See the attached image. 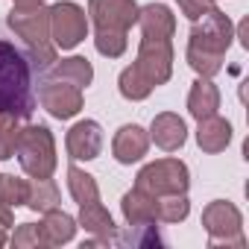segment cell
Returning <instances> with one entry per match:
<instances>
[{
	"label": "cell",
	"mask_w": 249,
	"mask_h": 249,
	"mask_svg": "<svg viewBox=\"0 0 249 249\" xmlns=\"http://www.w3.org/2000/svg\"><path fill=\"white\" fill-rule=\"evenodd\" d=\"M18 132H21V120H18L15 114L0 111V161L15 156V141H18Z\"/></svg>",
	"instance_id": "27"
},
{
	"label": "cell",
	"mask_w": 249,
	"mask_h": 249,
	"mask_svg": "<svg viewBox=\"0 0 249 249\" xmlns=\"http://www.w3.org/2000/svg\"><path fill=\"white\" fill-rule=\"evenodd\" d=\"M6 24L27 44V59H30L33 71H44L56 62V44L50 38V9L44 3L12 6Z\"/></svg>",
	"instance_id": "3"
},
{
	"label": "cell",
	"mask_w": 249,
	"mask_h": 249,
	"mask_svg": "<svg viewBox=\"0 0 249 249\" xmlns=\"http://www.w3.org/2000/svg\"><path fill=\"white\" fill-rule=\"evenodd\" d=\"M50 76L62 79V82H71L76 88H88L91 79H94V68H91V62L85 56H71V59L53 62L50 65Z\"/></svg>",
	"instance_id": "19"
},
{
	"label": "cell",
	"mask_w": 249,
	"mask_h": 249,
	"mask_svg": "<svg viewBox=\"0 0 249 249\" xmlns=\"http://www.w3.org/2000/svg\"><path fill=\"white\" fill-rule=\"evenodd\" d=\"M150 150V132L138 123H126V126H120L114 141H111V153L120 164H135L147 156Z\"/></svg>",
	"instance_id": "12"
},
{
	"label": "cell",
	"mask_w": 249,
	"mask_h": 249,
	"mask_svg": "<svg viewBox=\"0 0 249 249\" xmlns=\"http://www.w3.org/2000/svg\"><path fill=\"white\" fill-rule=\"evenodd\" d=\"M27 199H30L27 179H18L12 173H0V202L9 208H18V205H27Z\"/></svg>",
	"instance_id": "25"
},
{
	"label": "cell",
	"mask_w": 249,
	"mask_h": 249,
	"mask_svg": "<svg viewBox=\"0 0 249 249\" xmlns=\"http://www.w3.org/2000/svg\"><path fill=\"white\" fill-rule=\"evenodd\" d=\"M214 3H217V0H214Z\"/></svg>",
	"instance_id": "33"
},
{
	"label": "cell",
	"mask_w": 249,
	"mask_h": 249,
	"mask_svg": "<svg viewBox=\"0 0 249 249\" xmlns=\"http://www.w3.org/2000/svg\"><path fill=\"white\" fill-rule=\"evenodd\" d=\"M141 33L147 38H173L176 33V18L164 3H150V6H138V21Z\"/></svg>",
	"instance_id": "15"
},
{
	"label": "cell",
	"mask_w": 249,
	"mask_h": 249,
	"mask_svg": "<svg viewBox=\"0 0 249 249\" xmlns=\"http://www.w3.org/2000/svg\"><path fill=\"white\" fill-rule=\"evenodd\" d=\"M117 88H120V94L126 97V100H132V103H138V100H147L150 94H153V85L129 65L126 71L120 73V79H117Z\"/></svg>",
	"instance_id": "26"
},
{
	"label": "cell",
	"mask_w": 249,
	"mask_h": 249,
	"mask_svg": "<svg viewBox=\"0 0 249 249\" xmlns=\"http://www.w3.org/2000/svg\"><path fill=\"white\" fill-rule=\"evenodd\" d=\"M0 111L30 120L36 111L33 94V65L27 53L0 38Z\"/></svg>",
	"instance_id": "2"
},
{
	"label": "cell",
	"mask_w": 249,
	"mask_h": 249,
	"mask_svg": "<svg viewBox=\"0 0 249 249\" xmlns=\"http://www.w3.org/2000/svg\"><path fill=\"white\" fill-rule=\"evenodd\" d=\"M88 15L94 21V30L129 33L138 21V3L135 0H88Z\"/></svg>",
	"instance_id": "10"
},
{
	"label": "cell",
	"mask_w": 249,
	"mask_h": 249,
	"mask_svg": "<svg viewBox=\"0 0 249 249\" xmlns=\"http://www.w3.org/2000/svg\"><path fill=\"white\" fill-rule=\"evenodd\" d=\"M188 214H191L188 194H164V196H156V220H161V223H182Z\"/></svg>",
	"instance_id": "23"
},
{
	"label": "cell",
	"mask_w": 249,
	"mask_h": 249,
	"mask_svg": "<svg viewBox=\"0 0 249 249\" xmlns=\"http://www.w3.org/2000/svg\"><path fill=\"white\" fill-rule=\"evenodd\" d=\"M38 103L56 120H71L82 111V88L62 82V79H50L38 85Z\"/></svg>",
	"instance_id": "9"
},
{
	"label": "cell",
	"mask_w": 249,
	"mask_h": 249,
	"mask_svg": "<svg viewBox=\"0 0 249 249\" xmlns=\"http://www.w3.org/2000/svg\"><path fill=\"white\" fill-rule=\"evenodd\" d=\"M85 36H88V18L82 6L71 3V0L50 6V38L56 47L73 50L76 44L85 41Z\"/></svg>",
	"instance_id": "7"
},
{
	"label": "cell",
	"mask_w": 249,
	"mask_h": 249,
	"mask_svg": "<svg viewBox=\"0 0 249 249\" xmlns=\"http://www.w3.org/2000/svg\"><path fill=\"white\" fill-rule=\"evenodd\" d=\"M38 231L44 237V246H62V243H71L73 234H76V220L59 208H50L44 211V220L38 223Z\"/></svg>",
	"instance_id": "18"
},
{
	"label": "cell",
	"mask_w": 249,
	"mask_h": 249,
	"mask_svg": "<svg viewBox=\"0 0 249 249\" xmlns=\"http://www.w3.org/2000/svg\"><path fill=\"white\" fill-rule=\"evenodd\" d=\"M135 188L153 194V196H164V194H188L191 188V173L188 164L179 159H159L147 167H141Z\"/></svg>",
	"instance_id": "6"
},
{
	"label": "cell",
	"mask_w": 249,
	"mask_h": 249,
	"mask_svg": "<svg viewBox=\"0 0 249 249\" xmlns=\"http://www.w3.org/2000/svg\"><path fill=\"white\" fill-rule=\"evenodd\" d=\"M120 211H123V220H126L132 229L153 226L156 223V196L147 194V191H141V188H132L129 194H123Z\"/></svg>",
	"instance_id": "16"
},
{
	"label": "cell",
	"mask_w": 249,
	"mask_h": 249,
	"mask_svg": "<svg viewBox=\"0 0 249 249\" xmlns=\"http://www.w3.org/2000/svg\"><path fill=\"white\" fill-rule=\"evenodd\" d=\"M0 226H3V229H9V226H12V208H9V205H3V202H0Z\"/></svg>",
	"instance_id": "30"
},
{
	"label": "cell",
	"mask_w": 249,
	"mask_h": 249,
	"mask_svg": "<svg viewBox=\"0 0 249 249\" xmlns=\"http://www.w3.org/2000/svg\"><path fill=\"white\" fill-rule=\"evenodd\" d=\"M56 205H59V188H56L53 176H50V179H33V182H30L27 208L44 214V211H50V208H56Z\"/></svg>",
	"instance_id": "22"
},
{
	"label": "cell",
	"mask_w": 249,
	"mask_h": 249,
	"mask_svg": "<svg viewBox=\"0 0 249 249\" xmlns=\"http://www.w3.org/2000/svg\"><path fill=\"white\" fill-rule=\"evenodd\" d=\"M15 156L21 161V170L33 179H50L56 173V141L53 132L44 126V123H27L18 132L15 141Z\"/></svg>",
	"instance_id": "4"
},
{
	"label": "cell",
	"mask_w": 249,
	"mask_h": 249,
	"mask_svg": "<svg viewBox=\"0 0 249 249\" xmlns=\"http://www.w3.org/2000/svg\"><path fill=\"white\" fill-rule=\"evenodd\" d=\"M234 38V24L229 21V15H223L220 9H211L205 18L194 21L191 38H188V65L199 73V76H214L223 71V59L226 50L231 47Z\"/></svg>",
	"instance_id": "1"
},
{
	"label": "cell",
	"mask_w": 249,
	"mask_h": 249,
	"mask_svg": "<svg viewBox=\"0 0 249 249\" xmlns=\"http://www.w3.org/2000/svg\"><path fill=\"white\" fill-rule=\"evenodd\" d=\"M68 191H71V196H73V202H76V205L100 202V188H97L94 176H91V173H85V170H79L76 164H71V167H68Z\"/></svg>",
	"instance_id": "21"
},
{
	"label": "cell",
	"mask_w": 249,
	"mask_h": 249,
	"mask_svg": "<svg viewBox=\"0 0 249 249\" xmlns=\"http://www.w3.org/2000/svg\"><path fill=\"white\" fill-rule=\"evenodd\" d=\"M132 68L156 88L164 85L173 73V44L170 38H141L138 44V59L132 62Z\"/></svg>",
	"instance_id": "8"
},
{
	"label": "cell",
	"mask_w": 249,
	"mask_h": 249,
	"mask_svg": "<svg viewBox=\"0 0 249 249\" xmlns=\"http://www.w3.org/2000/svg\"><path fill=\"white\" fill-rule=\"evenodd\" d=\"M12 246L15 249H38V246H44V237L36 223H21L12 234Z\"/></svg>",
	"instance_id": "28"
},
{
	"label": "cell",
	"mask_w": 249,
	"mask_h": 249,
	"mask_svg": "<svg viewBox=\"0 0 249 249\" xmlns=\"http://www.w3.org/2000/svg\"><path fill=\"white\" fill-rule=\"evenodd\" d=\"M237 38H240L243 47H249V38H246V21H240V27H237Z\"/></svg>",
	"instance_id": "31"
},
{
	"label": "cell",
	"mask_w": 249,
	"mask_h": 249,
	"mask_svg": "<svg viewBox=\"0 0 249 249\" xmlns=\"http://www.w3.org/2000/svg\"><path fill=\"white\" fill-rule=\"evenodd\" d=\"M36 3H44V0H15V6H36Z\"/></svg>",
	"instance_id": "32"
},
{
	"label": "cell",
	"mask_w": 249,
	"mask_h": 249,
	"mask_svg": "<svg viewBox=\"0 0 249 249\" xmlns=\"http://www.w3.org/2000/svg\"><path fill=\"white\" fill-rule=\"evenodd\" d=\"M202 226L208 231V246H246L240 208L229 199H214L202 208Z\"/></svg>",
	"instance_id": "5"
},
{
	"label": "cell",
	"mask_w": 249,
	"mask_h": 249,
	"mask_svg": "<svg viewBox=\"0 0 249 249\" xmlns=\"http://www.w3.org/2000/svg\"><path fill=\"white\" fill-rule=\"evenodd\" d=\"M176 3H179L182 15H185L188 21H199V18H205L211 9H217L214 0H176Z\"/></svg>",
	"instance_id": "29"
},
{
	"label": "cell",
	"mask_w": 249,
	"mask_h": 249,
	"mask_svg": "<svg viewBox=\"0 0 249 249\" xmlns=\"http://www.w3.org/2000/svg\"><path fill=\"white\" fill-rule=\"evenodd\" d=\"M150 141H156L159 150L164 153H176L185 147L188 141V126H185V120L173 111H161L153 117V126H150Z\"/></svg>",
	"instance_id": "13"
},
{
	"label": "cell",
	"mask_w": 249,
	"mask_h": 249,
	"mask_svg": "<svg viewBox=\"0 0 249 249\" xmlns=\"http://www.w3.org/2000/svg\"><path fill=\"white\" fill-rule=\"evenodd\" d=\"M196 144L202 153H223L229 144H231V123L220 114H211V117H202L196 120Z\"/></svg>",
	"instance_id": "14"
},
{
	"label": "cell",
	"mask_w": 249,
	"mask_h": 249,
	"mask_svg": "<svg viewBox=\"0 0 249 249\" xmlns=\"http://www.w3.org/2000/svg\"><path fill=\"white\" fill-rule=\"evenodd\" d=\"M220 108V88L208 79V76H199L191 91H188V111L194 120H202V117H211L217 114Z\"/></svg>",
	"instance_id": "17"
},
{
	"label": "cell",
	"mask_w": 249,
	"mask_h": 249,
	"mask_svg": "<svg viewBox=\"0 0 249 249\" xmlns=\"http://www.w3.org/2000/svg\"><path fill=\"white\" fill-rule=\"evenodd\" d=\"M68 156L73 161H94L103 153V126L97 120H79L68 129L65 138Z\"/></svg>",
	"instance_id": "11"
},
{
	"label": "cell",
	"mask_w": 249,
	"mask_h": 249,
	"mask_svg": "<svg viewBox=\"0 0 249 249\" xmlns=\"http://www.w3.org/2000/svg\"><path fill=\"white\" fill-rule=\"evenodd\" d=\"M79 226H82L88 234H97V237L114 234V220H111V214H108V208H106L103 202L79 205Z\"/></svg>",
	"instance_id": "20"
},
{
	"label": "cell",
	"mask_w": 249,
	"mask_h": 249,
	"mask_svg": "<svg viewBox=\"0 0 249 249\" xmlns=\"http://www.w3.org/2000/svg\"><path fill=\"white\" fill-rule=\"evenodd\" d=\"M129 33H120V30H94V47L100 56L108 59H120L129 47Z\"/></svg>",
	"instance_id": "24"
}]
</instances>
